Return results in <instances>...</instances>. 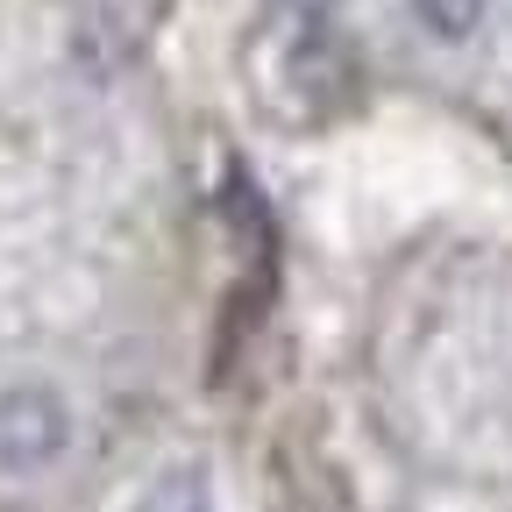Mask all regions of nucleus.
I'll use <instances>...</instances> for the list:
<instances>
[{"label":"nucleus","instance_id":"obj_2","mask_svg":"<svg viewBox=\"0 0 512 512\" xmlns=\"http://www.w3.org/2000/svg\"><path fill=\"white\" fill-rule=\"evenodd\" d=\"M491 8H498V0H406L413 29H420L427 43H441V50L470 43V36H477V29L491 22Z\"/></svg>","mask_w":512,"mask_h":512},{"label":"nucleus","instance_id":"obj_3","mask_svg":"<svg viewBox=\"0 0 512 512\" xmlns=\"http://www.w3.org/2000/svg\"><path fill=\"white\" fill-rule=\"evenodd\" d=\"M143 512H221V505H214V484H207L200 470H171V477L150 491Z\"/></svg>","mask_w":512,"mask_h":512},{"label":"nucleus","instance_id":"obj_1","mask_svg":"<svg viewBox=\"0 0 512 512\" xmlns=\"http://www.w3.org/2000/svg\"><path fill=\"white\" fill-rule=\"evenodd\" d=\"M79 441V413L50 377H0V477H50Z\"/></svg>","mask_w":512,"mask_h":512}]
</instances>
